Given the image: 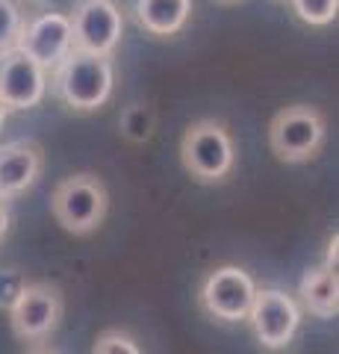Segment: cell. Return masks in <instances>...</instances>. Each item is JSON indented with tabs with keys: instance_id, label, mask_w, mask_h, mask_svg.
<instances>
[{
	"instance_id": "6da1fadb",
	"label": "cell",
	"mask_w": 339,
	"mask_h": 354,
	"mask_svg": "<svg viewBox=\"0 0 339 354\" xmlns=\"http://www.w3.org/2000/svg\"><path fill=\"white\" fill-rule=\"evenodd\" d=\"M48 88L71 113H80V115L97 113V109H104L109 104L115 88L113 57H92V53L71 50L48 74Z\"/></svg>"
},
{
	"instance_id": "7a4b0ae2",
	"label": "cell",
	"mask_w": 339,
	"mask_h": 354,
	"mask_svg": "<svg viewBox=\"0 0 339 354\" xmlns=\"http://www.w3.org/2000/svg\"><path fill=\"white\" fill-rule=\"evenodd\" d=\"M180 162L195 183L215 186L231 177L236 165V142L224 121L198 118L183 130Z\"/></svg>"
},
{
	"instance_id": "3957f363",
	"label": "cell",
	"mask_w": 339,
	"mask_h": 354,
	"mask_svg": "<svg viewBox=\"0 0 339 354\" xmlns=\"http://www.w3.org/2000/svg\"><path fill=\"white\" fill-rule=\"evenodd\" d=\"M109 213L106 183L92 171L68 174L50 192V216L65 234L89 236L104 225Z\"/></svg>"
},
{
	"instance_id": "277c9868",
	"label": "cell",
	"mask_w": 339,
	"mask_h": 354,
	"mask_svg": "<svg viewBox=\"0 0 339 354\" xmlns=\"http://www.w3.org/2000/svg\"><path fill=\"white\" fill-rule=\"evenodd\" d=\"M325 142H327V118L313 104L283 106L269 124V148L287 165H301L316 160L322 153Z\"/></svg>"
},
{
	"instance_id": "5b68a950",
	"label": "cell",
	"mask_w": 339,
	"mask_h": 354,
	"mask_svg": "<svg viewBox=\"0 0 339 354\" xmlns=\"http://www.w3.org/2000/svg\"><path fill=\"white\" fill-rule=\"evenodd\" d=\"M254 295H257V283L242 266H215L201 281L198 304L206 316L233 325L248 319Z\"/></svg>"
},
{
	"instance_id": "8992f818",
	"label": "cell",
	"mask_w": 339,
	"mask_h": 354,
	"mask_svg": "<svg viewBox=\"0 0 339 354\" xmlns=\"http://www.w3.org/2000/svg\"><path fill=\"white\" fill-rule=\"evenodd\" d=\"M124 36V15L115 0H80L71 12V48L92 57H113Z\"/></svg>"
},
{
	"instance_id": "52a82bcc",
	"label": "cell",
	"mask_w": 339,
	"mask_h": 354,
	"mask_svg": "<svg viewBox=\"0 0 339 354\" xmlns=\"http://www.w3.org/2000/svg\"><path fill=\"white\" fill-rule=\"evenodd\" d=\"M65 313V298L57 283L36 281L27 283V290L9 310L12 334L24 342H45L59 328Z\"/></svg>"
},
{
	"instance_id": "ba28073f",
	"label": "cell",
	"mask_w": 339,
	"mask_h": 354,
	"mask_svg": "<svg viewBox=\"0 0 339 354\" xmlns=\"http://www.w3.org/2000/svg\"><path fill=\"white\" fill-rule=\"evenodd\" d=\"M245 322L254 330L262 348L280 351L295 339L301 328V307L283 290H257L254 304L248 310Z\"/></svg>"
},
{
	"instance_id": "9c48e42d",
	"label": "cell",
	"mask_w": 339,
	"mask_h": 354,
	"mask_svg": "<svg viewBox=\"0 0 339 354\" xmlns=\"http://www.w3.org/2000/svg\"><path fill=\"white\" fill-rule=\"evenodd\" d=\"M18 50L45 68L48 74L74 50L71 48V15L68 12H41L24 21Z\"/></svg>"
},
{
	"instance_id": "30bf717a",
	"label": "cell",
	"mask_w": 339,
	"mask_h": 354,
	"mask_svg": "<svg viewBox=\"0 0 339 354\" xmlns=\"http://www.w3.org/2000/svg\"><path fill=\"white\" fill-rule=\"evenodd\" d=\"M48 95V71L18 48L0 53V101L9 113L32 109Z\"/></svg>"
},
{
	"instance_id": "8fae6325",
	"label": "cell",
	"mask_w": 339,
	"mask_h": 354,
	"mask_svg": "<svg viewBox=\"0 0 339 354\" xmlns=\"http://www.w3.org/2000/svg\"><path fill=\"white\" fill-rule=\"evenodd\" d=\"M45 169V151L32 139H15L0 145V198L12 201L24 195Z\"/></svg>"
},
{
	"instance_id": "7c38bea8",
	"label": "cell",
	"mask_w": 339,
	"mask_h": 354,
	"mask_svg": "<svg viewBox=\"0 0 339 354\" xmlns=\"http://www.w3.org/2000/svg\"><path fill=\"white\" fill-rule=\"evenodd\" d=\"M139 27L157 39H168L189 24L192 0H136L133 6Z\"/></svg>"
},
{
	"instance_id": "4fadbf2b",
	"label": "cell",
	"mask_w": 339,
	"mask_h": 354,
	"mask_svg": "<svg viewBox=\"0 0 339 354\" xmlns=\"http://www.w3.org/2000/svg\"><path fill=\"white\" fill-rule=\"evenodd\" d=\"M301 304L307 313H313L316 319H336L339 313V278L336 269L331 266H313V269L304 272L301 286H298Z\"/></svg>"
},
{
	"instance_id": "5bb4252c",
	"label": "cell",
	"mask_w": 339,
	"mask_h": 354,
	"mask_svg": "<svg viewBox=\"0 0 339 354\" xmlns=\"http://www.w3.org/2000/svg\"><path fill=\"white\" fill-rule=\"evenodd\" d=\"M118 133L130 145H145L157 133V109L151 104H130L118 115Z\"/></svg>"
},
{
	"instance_id": "9a60e30c",
	"label": "cell",
	"mask_w": 339,
	"mask_h": 354,
	"mask_svg": "<svg viewBox=\"0 0 339 354\" xmlns=\"http://www.w3.org/2000/svg\"><path fill=\"white\" fill-rule=\"evenodd\" d=\"M295 18L307 27H327L336 21L339 0H289Z\"/></svg>"
},
{
	"instance_id": "2e32d148",
	"label": "cell",
	"mask_w": 339,
	"mask_h": 354,
	"mask_svg": "<svg viewBox=\"0 0 339 354\" xmlns=\"http://www.w3.org/2000/svg\"><path fill=\"white\" fill-rule=\"evenodd\" d=\"M21 27H24V15L15 0H0V53L18 48Z\"/></svg>"
},
{
	"instance_id": "e0dca14e",
	"label": "cell",
	"mask_w": 339,
	"mask_h": 354,
	"mask_svg": "<svg viewBox=\"0 0 339 354\" xmlns=\"http://www.w3.org/2000/svg\"><path fill=\"white\" fill-rule=\"evenodd\" d=\"M92 354H142V348L133 334H127L122 328H109L104 334H97Z\"/></svg>"
},
{
	"instance_id": "ac0fdd59",
	"label": "cell",
	"mask_w": 339,
	"mask_h": 354,
	"mask_svg": "<svg viewBox=\"0 0 339 354\" xmlns=\"http://www.w3.org/2000/svg\"><path fill=\"white\" fill-rule=\"evenodd\" d=\"M27 274L21 269H0V310H12V304L27 290Z\"/></svg>"
},
{
	"instance_id": "d6986e66",
	"label": "cell",
	"mask_w": 339,
	"mask_h": 354,
	"mask_svg": "<svg viewBox=\"0 0 339 354\" xmlns=\"http://www.w3.org/2000/svg\"><path fill=\"white\" fill-rule=\"evenodd\" d=\"M9 225H12V216H9V201L0 198V239L9 234Z\"/></svg>"
},
{
	"instance_id": "ffe728a7",
	"label": "cell",
	"mask_w": 339,
	"mask_h": 354,
	"mask_svg": "<svg viewBox=\"0 0 339 354\" xmlns=\"http://www.w3.org/2000/svg\"><path fill=\"white\" fill-rule=\"evenodd\" d=\"M336 245H339V236L333 230L331 239H327V254H325V266H331V269H336Z\"/></svg>"
},
{
	"instance_id": "44dd1931",
	"label": "cell",
	"mask_w": 339,
	"mask_h": 354,
	"mask_svg": "<svg viewBox=\"0 0 339 354\" xmlns=\"http://www.w3.org/2000/svg\"><path fill=\"white\" fill-rule=\"evenodd\" d=\"M6 118H9V109L3 106V101H0V130H3V124H6Z\"/></svg>"
},
{
	"instance_id": "7402d4cb",
	"label": "cell",
	"mask_w": 339,
	"mask_h": 354,
	"mask_svg": "<svg viewBox=\"0 0 339 354\" xmlns=\"http://www.w3.org/2000/svg\"><path fill=\"white\" fill-rule=\"evenodd\" d=\"M27 354H59V351H53V348H32V351H27Z\"/></svg>"
},
{
	"instance_id": "603a6c76",
	"label": "cell",
	"mask_w": 339,
	"mask_h": 354,
	"mask_svg": "<svg viewBox=\"0 0 339 354\" xmlns=\"http://www.w3.org/2000/svg\"><path fill=\"white\" fill-rule=\"evenodd\" d=\"M215 3H236V0H215Z\"/></svg>"
}]
</instances>
